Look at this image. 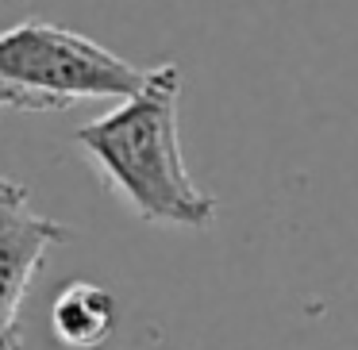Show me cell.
Returning a JSON list of instances; mask_svg holds the SVG:
<instances>
[{"instance_id": "7a4b0ae2", "label": "cell", "mask_w": 358, "mask_h": 350, "mask_svg": "<svg viewBox=\"0 0 358 350\" xmlns=\"http://www.w3.org/2000/svg\"><path fill=\"white\" fill-rule=\"evenodd\" d=\"M147 81L96 39L47 20H24L0 31V85L31 96L39 112H62L81 101H124Z\"/></svg>"}, {"instance_id": "3957f363", "label": "cell", "mask_w": 358, "mask_h": 350, "mask_svg": "<svg viewBox=\"0 0 358 350\" xmlns=\"http://www.w3.org/2000/svg\"><path fill=\"white\" fill-rule=\"evenodd\" d=\"M70 242V227L35 212L27 185L0 177V350H24L20 312L55 247Z\"/></svg>"}, {"instance_id": "277c9868", "label": "cell", "mask_w": 358, "mask_h": 350, "mask_svg": "<svg viewBox=\"0 0 358 350\" xmlns=\"http://www.w3.org/2000/svg\"><path fill=\"white\" fill-rule=\"evenodd\" d=\"M50 331L70 350H96L116 331V300L93 281H70L50 304Z\"/></svg>"}, {"instance_id": "6da1fadb", "label": "cell", "mask_w": 358, "mask_h": 350, "mask_svg": "<svg viewBox=\"0 0 358 350\" xmlns=\"http://www.w3.org/2000/svg\"><path fill=\"white\" fill-rule=\"evenodd\" d=\"M178 104L181 70L173 62L150 66L147 81L101 119L78 127L73 143L135 219L150 227L208 231L220 204L196 185L181 158Z\"/></svg>"}, {"instance_id": "5b68a950", "label": "cell", "mask_w": 358, "mask_h": 350, "mask_svg": "<svg viewBox=\"0 0 358 350\" xmlns=\"http://www.w3.org/2000/svg\"><path fill=\"white\" fill-rule=\"evenodd\" d=\"M0 112H39V104L31 96L16 93L12 85H0Z\"/></svg>"}]
</instances>
